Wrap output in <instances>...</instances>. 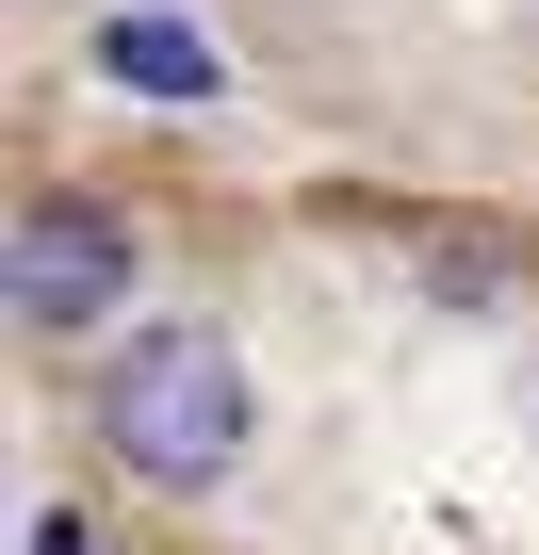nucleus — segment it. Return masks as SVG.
Masks as SVG:
<instances>
[{
  "label": "nucleus",
  "mask_w": 539,
  "mask_h": 555,
  "mask_svg": "<svg viewBox=\"0 0 539 555\" xmlns=\"http://www.w3.org/2000/svg\"><path fill=\"white\" fill-rule=\"evenodd\" d=\"M99 441H115L131 474H164V490L229 474V441H245V360H229V327H147V344H115Z\"/></svg>",
  "instance_id": "1"
},
{
  "label": "nucleus",
  "mask_w": 539,
  "mask_h": 555,
  "mask_svg": "<svg viewBox=\"0 0 539 555\" xmlns=\"http://www.w3.org/2000/svg\"><path fill=\"white\" fill-rule=\"evenodd\" d=\"M115 278H131V229H115V212H34V229H17V311H34V327L115 311Z\"/></svg>",
  "instance_id": "2"
},
{
  "label": "nucleus",
  "mask_w": 539,
  "mask_h": 555,
  "mask_svg": "<svg viewBox=\"0 0 539 555\" xmlns=\"http://www.w3.org/2000/svg\"><path fill=\"white\" fill-rule=\"evenodd\" d=\"M99 66L131 99H213V34H180V17H99Z\"/></svg>",
  "instance_id": "3"
}]
</instances>
